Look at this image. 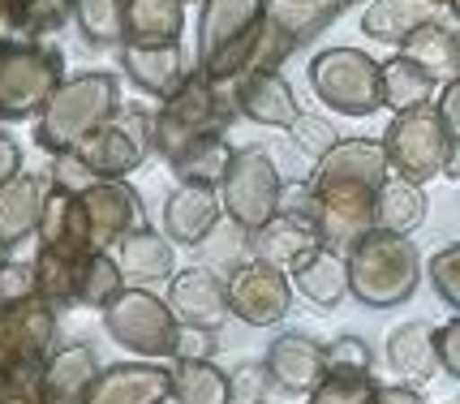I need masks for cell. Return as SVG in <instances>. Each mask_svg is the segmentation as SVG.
Returning a JSON list of instances; mask_svg holds the SVG:
<instances>
[{"mask_svg":"<svg viewBox=\"0 0 460 404\" xmlns=\"http://www.w3.org/2000/svg\"><path fill=\"white\" fill-rule=\"evenodd\" d=\"M310 86L327 108L344 117H370L383 103V65H375L358 48H332L314 57Z\"/></svg>","mask_w":460,"mask_h":404,"instance_id":"8992f818","label":"cell"},{"mask_svg":"<svg viewBox=\"0 0 460 404\" xmlns=\"http://www.w3.org/2000/svg\"><path fill=\"white\" fill-rule=\"evenodd\" d=\"M40 297V276H35V263H9L0 267V302L4 305H22Z\"/></svg>","mask_w":460,"mask_h":404,"instance_id":"e575fe53","label":"cell"},{"mask_svg":"<svg viewBox=\"0 0 460 404\" xmlns=\"http://www.w3.org/2000/svg\"><path fill=\"white\" fill-rule=\"evenodd\" d=\"M233 404H262V391H267V370L262 365H254V362H245V365H237L233 374Z\"/></svg>","mask_w":460,"mask_h":404,"instance_id":"8d00e7d4","label":"cell"},{"mask_svg":"<svg viewBox=\"0 0 460 404\" xmlns=\"http://www.w3.org/2000/svg\"><path fill=\"white\" fill-rule=\"evenodd\" d=\"M125 65H129L134 82L146 86L151 95L172 100L181 86H185V69H181L177 43H168V48H129V52H125Z\"/></svg>","mask_w":460,"mask_h":404,"instance_id":"484cf974","label":"cell"},{"mask_svg":"<svg viewBox=\"0 0 460 404\" xmlns=\"http://www.w3.org/2000/svg\"><path fill=\"white\" fill-rule=\"evenodd\" d=\"M435 4H456V0H435Z\"/></svg>","mask_w":460,"mask_h":404,"instance_id":"f6af8a7d","label":"cell"},{"mask_svg":"<svg viewBox=\"0 0 460 404\" xmlns=\"http://www.w3.org/2000/svg\"><path fill=\"white\" fill-rule=\"evenodd\" d=\"M452 9H456V18H460V0H456V4H452Z\"/></svg>","mask_w":460,"mask_h":404,"instance_id":"bcb514c9","label":"cell"},{"mask_svg":"<svg viewBox=\"0 0 460 404\" xmlns=\"http://www.w3.org/2000/svg\"><path fill=\"white\" fill-rule=\"evenodd\" d=\"M421 220H426V194H421V185L392 177L379 189V202H375V228L409 237L413 228H421Z\"/></svg>","mask_w":460,"mask_h":404,"instance_id":"4316f807","label":"cell"},{"mask_svg":"<svg viewBox=\"0 0 460 404\" xmlns=\"http://www.w3.org/2000/svg\"><path fill=\"white\" fill-rule=\"evenodd\" d=\"M426 276H430V284H435L439 302H443V305H452V310H460V242L443 245L439 254L430 259Z\"/></svg>","mask_w":460,"mask_h":404,"instance_id":"1f68e13d","label":"cell"},{"mask_svg":"<svg viewBox=\"0 0 460 404\" xmlns=\"http://www.w3.org/2000/svg\"><path fill=\"white\" fill-rule=\"evenodd\" d=\"M172 404H233V379L216 362H172Z\"/></svg>","mask_w":460,"mask_h":404,"instance_id":"cb8c5ba5","label":"cell"},{"mask_svg":"<svg viewBox=\"0 0 460 404\" xmlns=\"http://www.w3.org/2000/svg\"><path fill=\"white\" fill-rule=\"evenodd\" d=\"M125 35L134 48H168L181 35V0H125Z\"/></svg>","mask_w":460,"mask_h":404,"instance_id":"603a6c76","label":"cell"},{"mask_svg":"<svg viewBox=\"0 0 460 404\" xmlns=\"http://www.w3.org/2000/svg\"><path fill=\"white\" fill-rule=\"evenodd\" d=\"M262 31H267L262 0H207L199 22L202 74L211 82H233L241 74H250Z\"/></svg>","mask_w":460,"mask_h":404,"instance_id":"3957f363","label":"cell"},{"mask_svg":"<svg viewBox=\"0 0 460 404\" xmlns=\"http://www.w3.org/2000/svg\"><path fill=\"white\" fill-rule=\"evenodd\" d=\"M319 245H323L319 224L310 220V215H293V211H280V215H271V220L262 224L259 233H250V254L259 263L280 267V271H293Z\"/></svg>","mask_w":460,"mask_h":404,"instance_id":"9a60e30c","label":"cell"},{"mask_svg":"<svg viewBox=\"0 0 460 404\" xmlns=\"http://www.w3.org/2000/svg\"><path fill=\"white\" fill-rule=\"evenodd\" d=\"M435 0H375L361 18V31L370 40H383V43H404L418 26L435 22Z\"/></svg>","mask_w":460,"mask_h":404,"instance_id":"7402d4cb","label":"cell"},{"mask_svg":"<svg viewBox=\"0 0 460 404\" xmlns=\"http://www.w3.org/2000/svg\"><path fill=\"white\" fill-rule=\"evenodd\" d=\"M280 198H284V181L280 168L271 163V155L262 146H245L233 155V168L220 185V202L224 215L245 228V233H259L271 215H280Z\"/></svg>","mask_w":460,"mask_h":404,"instance_id":"52a82bcc","label":"cell"},{"mask_svg":"<svg viewBox=\"0 0 460 404\" xmlns=\"http://www.w3.org/2000/svg\"><path fill=\"white\" fill-rule=\"evenodd\" d=\"M103 327L117 344H125L129 353H138L146 362H164L177 353L181 323L172 314V305L155 297L151 288H125L117 302L103 310Z\"/></svg>","mask_w":460,"mask_h":404,"instance_id":"5b68a950","label":"cell"},{"mask_svg":"<svg viewBox=\"0 0 460 404\" xmlns=\"http://www.w3.org/2000/svg\"><path fill=\"white\" fill-rule=\"evenodd\" d=\"M293 146H297L310 163H319L323 155H332V151L341 146V134L323 121V117H305V112H301L297 121H293Z\"/></svg>","mask_w":460,"mask_h":404,"instance_id":"4dcf8cb0","label":"cell"},{"mask_svg":"<svg viewBox=\"0 0 460 404\" xmlns=\"http://www.w3.org/2000/svg\"><path fill=\"white\" fill-rule=\"evenodd\" d=\"M43 206H48V194H43V181L35 177H18L0 189V242L18 245L26 233H40Z\"/></svg>","mask_w":460,"mask_h":404,"instance_id":"44dd1931","label":"cell"},{"mask_svg":"<svg viewBox=\"0 0 460 404\" xmlns=\"http://www.w3.org/2000/svg\"><path fill=\"white\" fill-rule=\"evenodd\" d=\"M404 57H413L435 78H447V74L460 78V31H447L443 22H426L404 40Z\"/></svg>","mask_w":460,"mask_h":404,"instance_id":"d4e9b609","label":"cell"},{"mask_svg":"<svg viewBox=\"0 0 460 404\" xmlns=\"http://www.w3.org/2000/svg\"><path fill=\"white\" fill-rule=\"evenodd\" d=\"M117 263H120V271H125V284H129V288L172 284V276H177L172 242L160 237V233H151V228H138V233H129V237L117 245Z\"/></svg>","mask_w":460,"mask_h":404,"instance_id":"e0dca14e","label":"cell"},{"mask_svg":"<svg viewBox=\"0 0 460 404\" xmlns=\"http://www.w3.org/2000/svg\"><path fill=\"white\" fill-rule=\"evenodd\" d=\"M13 370V357H9V336H4V305H0V383H4V374Z\"/></svg>","mask_w":460,"mask_h":404,"instance_id":"b9f144b4","label":"cell"},{"mask_svg":"<svg viewBox=\"0 0 460 404\" xmlns=\"http://www.w3.org/2000/svg\"><path fill=\"white\" fill-rule=\"evenodd\" d=\"M129 284H125V271L112 254H86L78 267V305H91V310H108V305L117 302L120 293H125Z\"/></svg>","mask_w":460,"mask_h":404,"instance_id":"f1b7e54d","label":"cell"},{"mask_svg":"<svg viewBox=\"0 0 460 404\" xmlns=\"http://www.w3.org/2000/svg\"><path fill=\"white\" fill-rule=\"evenodd\" d=\"M216 331H202V327H181V340H177V353L172 362H211L216 357Z\"/></svg>","mask_w":460,"mask_h":404,"instance_id":"d590c367","label":"cell"},{"mask_svg":"<svg viewBox=\"0 0 460 404\" xmlns=\"http://www.w3.org/2000/svg\"><path fill=\"white\" fill-rule=\"evenodd\" d=\"M383 151H387V168L401 181L426 185L430 177L447 172L456 146H452V134L439 117V103H421V108L401 112L383 134Z\"/></svg>","mask_w":460,"mask_h":404,"instance_id":"277c9868","label":"cell"},{"mask_svg":"<svg viewBox=\"0 0 460 404\" xmlns=\"http://www.w3.org/2000/svg\"><path fill=\"white\" fill-rule=\"evenodd\" d=\"M142 155H146V121L142 117H120L117 125H103L78 151V160L100 181H120L129 168H138Z\"/></svg>","mask_w":460,"mask_h":404,"instance_id":"4fadbf2b","label":"cell"},{"mask_svg":"<svg viewBox=\"0 0 460 404\" xmlns=\"http://www.w3.org/2000/svg\"><path fill=\"white\" fill-rule=\"evenodd\" d=\"M288 280H293V293H301L310 305L336 310V305L349 297V259H344L341 250L319 245L314 254H305V259L288 271Z\"/></svg>","mask_w":460,"mask_h":404,"instance_id":"ac0fdd59","label":"cell"},{"mask_svg":"<svg viewBox=\"0 0 460 404\" xmlns=\"http://www.w3.org/2000/svg\"><path fill=\"white\" fill-rule=\"evenodd\" d=\"M387 151L383 142L344 138L332 155L314 163V202H319V237L327 250L349 254L375 228V202L387 185Z\"/></svg>","mask_w":460,"mask_h":404,"instance_id":"6da1fadb","label":"cell"},{"mask_svg":"<svg viewBox=\"0 0 460 404\" xmlns=\"http://www.w3.org/2000/svg\"><path fill=\"white\" fill-rule=\"evenodd\" d=\"M375 374H344V370H327L314 391H310V404H375Z\"/></svg>","mask_w":460,"mask_h":404,"instance_id":"f546056e","label":"cell"},{"mask_svg":"<svg viewBox=\"0 0 460 404\" xmlns=\"http://www.w3.org/2000/svg\"><path fill=\"white\" fill-rule=\"evenodd\" d=\"M237 112L245 117H254L262 125H284V129H293L297 121V103H293V91H288V82L276 74V69H254V74H241L237 78Z\"/></svg>","mask_w":460,"mask_h":404,"instance_id":"d6986e66","label":"cell"},{"mask_svg":"<svg viewBox=\"0 0 460 404\" xmlns=\"http://www.w3.org/2000/svg\"><path fill=\"white\" fill-rule=\"evenodd\" d=\"M172 400V370L155 362H120L100 370L82 404H164Z\"/></svg>","mask_w":460,"mask_h":404,"instance_id":"5bb4252c","label":"cell"},{"mask_svg":"<svg viewBox=\"0 0 460 404\" xmlns=\"http://www.w3.org/2000/svg\"><path fill=\"white\" fill-rule=\"evenodd\" d=\"M0 404H48L43 400V365H13L0 383Z\"/></svg>","mask_w":460,"mask_h":404,"instance_id":"836d02e7","label":"cell"},{"mask_svg":"<svg viewBox=\"0 0 460 404\" xmlns=\"http://www.w3.org/2000/svg\"><path fill=\"white\" fill-rule=\"evenodd\" d=\"M375 404H426V396L413 383H387L375 391Z\"/></svg>","mask_w":460,"mask_h":404,"instance_id":"ab89813d","label":"cell"},{"mask_svg":"<svg viewBox=\"0 0 460 404\" xmlns=\"http://www.w3.org/2000/svg\"><path fill=\"white\" fill-rule=\"evenodd\" d=\"M435 348H439V370L447 379H460V314L452 323L435 327Z\"/></svg>","mask_w":460,"mask_h":404,"instance_id":"74e56055","label":"cell"},{"mask_svg":"<svg viewBox=\"0 0 460 404\" xmlns=\"http://www.w3.org/2000/svg\"><path fill=\"white\" fill-rule=\"evenodd\" d=\"M224 215V202L216 194V185H202V181H181L172 189V198L164 206V237L172 245H190L199 250L207 245V237L220 228Z\"/></svg>","mask_w":460,"mask_h":404,"instance_id":"7c38bea8","label":"cell"},{"mask_svg":"<svg viewBox=\"0 0 460 404\" xmlns=\"http://www.w3.org/2000/svg\"><path fill=\"white\" fill-rule=\"evenodd\" d=\"M9 181H18V146L9 138H0V189Z\"/></svg>","mask_w":460,"mask_h":404,"instance_id":"60d3db41","label":"cell"},{"mask_svg":"<svg viewBox=\"0 0 460 404\" xmlns=\"http://www.w3.org/2000/svg\"><path fill=\"white\" fill-rule=\"evenodd\" d=\"M4 254H9V245H4V242H0V267H4V263H9V259H4Z\"/></svg>","mask_w":460,"mask_h":404,"instance_id":"ee69618b","label":"cell"},{"mask_svg":"<svg viewBox=\"0 0 460 404\" xmlns=\"http://www.w3.org/2000/svg\"><path fill=\"white\" fill-rule=\"evenodd\" d=\"M262 370H267V383L284 396H310L327 379V344L305 331H284L271 340Z\"/></svg>","mask_w":460,"mask_h":404,"instance_id":"9c48e42d","label":"cell"},{"mask_svg":"<svg viewBox=\"0 0 460 404\" xmlns=\"http://www.w3.org/2000/svg\"><path fill=\"white\" fill-rule=\"evenodd\" d=\"M100 379V357L91 344H65L43 365V400L48 404H82Z\"/></svg>","mask_w":460,"mask_h":404,"instance_id":"2e32d148","label":"cell"},{"mask_svg":"<svg viewBox=\"0 0 460 404\" xmlns=\"http://www.w3.org/2000/svg\"><path fill=\"white\" fill-rule=\"evenodd\" d=\"M439 117H443V125H447V134H452V146L460 151V78H452L443 86Z\"/></svg>","mask_w":460,"mask_h":404,"instance_id":"f35d334b","label":"cell"},{"mask_svg":"<svg viewBox=\"0 0 460 404\" xmlns=\"http://www.w3.org/2000/svg\"><path fill=\"white\" fill-rule=\"evenodd\" d=\"M387 365L401 374L404 383H430L439 374V348H435V327L426 319L401 323L387 336Z\"/></svg>","mask_w":460,"mask_h":404,"instance_id":"ffe728a7","label":"cell"},{"mask_svg":"<svg viewBox=\"0 0 460 404\" xmlns=\"http://www.w3.org/2000/svg\"><path fill=\"white\" fill-rule=\"evenodd\" d=\"M168 305L177 314L181 327H202V331H220L228 310V276L211 267H185L168 284Z\"/></svg>","mask_w":460,"mask_h":404,"instance_id":"8fae6325","label":"cell"},{"mask_svg":"<svg viewBox=\"0 0 460 404\" xmlns=\"http://www.w3.org/2000/svg\"><path fill=\"white\" fill-rule=\"evenodd\" d=\"M228 310L250 327L284 323V314L293 310V280H288V271L259 263V259L241 263L228 276Z\"/></svg>","mask_w":460,"mask_h":404,"instance_id":"ba28073f","label":"cell"},{"mask_svg":"<svg viewBox=\"0 0 460 404\" xmlns=\"http://www.w3.org/2000/svg\"><path fill=\"white\" fill-rule=\"evenodd\" d=\"M447 177H452V181H460V151L452 155V163H447Z\"/></svg>","mask_w":460,"mask_h":404,"instance_id":"7bdbcfd3","label":"cell"},{"mask_svg":"<svg viewBox=\"0 0 460 404\" xmlns=\"http://www.w3.org/2000/svg\"><path fill=\"white\" fill-rule=\"evenodd\" d=\"M375 353L361 336H336L327 344V370H344V374H370Z\"/></svg>","mask_w":460,"mask_h":404,"instance_id":"d6a6232c","label":"cell"},{"mask_svg":"<svg viewBox=\"0 0 460 404\" xmlns=\"http://www.w3.org/2000/svg\"><path fill=\"white\" fill-rule=\"evenodd\" d=\"M82 198V211H86V233H91V245L95 250H117L129 233L146 228L142 224V198L120 181H95Z\"/></svg>","mask_w":460,"mask_h":404,"instance_id":"30bf717a","label":"cell"},{"mask_svg":"<svg viewBox=\"0 0 460 404\" xmlns=\"http://www.w3.org/2000/svg\"><path fill=\"white\" fill-rule=\"evenodd\" d=\"M435 74H426L413 57H396V61L383 65V103L396 108V112H409V108H421L435 95Z\"/></svg>","mask_w":460,"mask_h":404,"instance_id":"83f0119b","label":"cell"},{"mask_svg":"<svg viewBox=\"0 0 460 404\" xmlns=\"http://www.w3.org/2000/svg\"><path fill=\"white\" fill-rule=\"evenodd\" d=\"M344 259H349V297L366 310L404 305L421 284V254L404 233L370 228Z\"/></svg>","mask_w":460,"mask_h":404,"instance_id":"7a4b0ae2","label":"cell"}]
</instances>
